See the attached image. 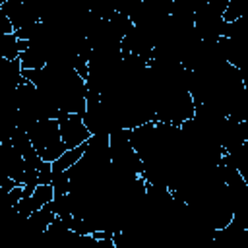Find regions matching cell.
<instances>
[{
    "mask_svg": "<svg viewBox=\"0 0 248 248\" xmlns=\"http://www.w3.org/2000/svg\"><path fill=\"white\" fill-rule=\"evenodd\" d=\"M108 149H110V167L122 178H136L143 172V163L136 149L130 143V130L120 128L108 134Z\"/></svg>",
    "mask_w": 248,
    "mask_h": 248,
    "instance_id": "cell-1",
    "label": "cell"
},
{
    "mask_svg": "<svg viewBox=\"0 0 248 248\" xmlns=\"http://www.w3.org/2000/svg\"><path fill=\"white\" fill-rule=\"evenodd\" d=\"M29 141L35 149V153L46 161V163H54L64 151V143L60 140V132H58V122L54 118H46V120H37L29 130H27Z\"/></svg>",
    "mask_w": 248,
    "mask_h": 248,
    "instance_id": "cell-2",
    "label": "cell"
},
{
    "mask_svg": "<svg viewBox=\"0 0 248 248\" xmlns=\"http://www.w3.org/2000/svg\"><path fill=\"white\" fill-rule=\"evenodd\" d=\"M58 122V132H60V140L64 143L66 149H74L81 143H87V140L91 138L89 130L85 128L83 120L79 114H66L60 112V116L56 118Z\"/></svg>",
    "mask_w": 248,
    "mask_h": 248,
    "instance_id": "cell-3",
    "label": "cell"
},
{
    "mask_svg": "<svg viewBox=\"0 0 248 248\" xmlns=\"http://www.w3.org/2000/svg\"><path fill=\"white\" fill-rule=\"evenodd\" d=\"M0 10L8 16L14 31H21L27 29L35 23L41 21L39 16V8L25 4V2H16V0H0Z\"/></svg>",
    "mask_w": 248,
    "mask_h": 248,
    "instance_id": "cell-4",
    "label": "cell"
},
{
    "mask_svg": "<svg viewBox=\"0 0 248 248\" xmlns=\"http://www.w3.org/2000/svg\"><path fill=\"white\" fill-rule=\"evenodd\" d=\"M25 79L21 78V64L19 60H8L0 58V87L17 89Z\"/></svg>",
    "mask_w": 248,
    "mask_h": 248,
    "instance_id": "cell-5",
    "label": "cell"
},
{
    "mask_svg": "<svg viewBox=\"0 0 248 248\" xmlns=\"http://www.w3.org/2000/svg\"><path fill=\"white\" fill-rule=\"evenodd\" d=\"M85 149H87V143H81V145H78L74 149H66L54 163H50L52 165V172H66L70 167H74L83 157Z\"/></svg>",
    "mask_w": 248,
    "mask_h": 248,
    "instance_id": "cell-6",
    "label": "cell"
},
{
    "mask_svg": "<svg viewBox=\"0 0 248 248\" xmlns=\"http://www.w3.org/2000/svg\"><path fill=\"white\" fill-rule=\"evenodd\" d=\"M0 58H8V60H17L19 58L17 37L14 33L0 37Z\"/></svg>",
    "mask_w": 248,
    "mask_h": 248,
    "instance_id": "cell-7",
    "label": "cell"
},
{
    "mask_svg": "<svg viewBox=\"0 0 248 248\" xmlns=\"http://www.w3.org/2000/svg\"><path fill=\"white\" fill-rule=\"evenodd\" d=\"M50 186H52L54 198L64 196V194H70V178H68V174L66 172H52Z\"/></svg>",
    "mask_w": 248,
    "mask_h": 248,
    "instance_id": "cell-8",
    "label": "cell"
},
{
    "mask_svg": "<svg viewBox=\"0 0 248 248\" xmlns=\"http://www.w3.org/2000/svg\"><path fill=\"white\" fill-rule=\"evenodd\" d=\"M221 17H223V23H232V21H236V19L242 17V10H240V6L234 0H229Z\"/></svg>",
    "mask_w": 248,
    "mask_h": 248,
    "instance_id": "cell-9",
    "label": "cell"
},
{
    "mask_svg": "<svg viewBox=\"0 0 248 248\" xmlns=\"http://www.w3.org/2000/svg\"><path fill=\"white\" fill-rule=\"evenodd\" d=\"M10 33H14V27H12V23H10L8 16H6V14L0 10V37L10 35Z\"/></svg>",
    "mask_w": 248,
    "mask_h": 248,
    "instance_id": "cell-10",
    "label": "cell"
}]
</instances>
